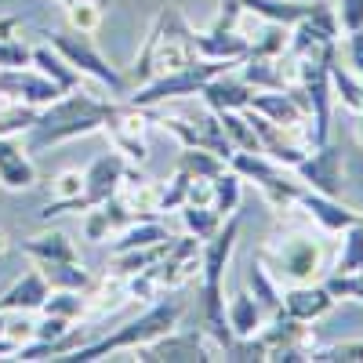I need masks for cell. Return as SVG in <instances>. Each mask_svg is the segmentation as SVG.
<instances>
[{
    "label": "cell",
    "mask_w": 363,
    "mask_h": 363,
    "mask_svg": "<svg viewBox=\"0 0 363 363\" xmlns=\"http://www.w3.org/2000/svg\"><path fill=\"white\" fill-rule=\"evenodd\" d=\"M262 265L272 272L277 284H313V280H323L327 277V255H323V244L309 233V229H287L284 225V236H272L265 240V247L258 251Z\"/></svg>",
    "instance_id": "cell-5"
},
{
    "label": "cell",
    "mask_w": 363,
    "mask_h": 363,
    "mask_svg": "<svg viewBox=\"0 0 363 363\" xmlns=\"http://www.w3.org/2000/svg\"><path fill=\"white\" fill-rule=\"evenodd\" d=\"M363 269V229L359 222L342 229V247H338V258H335V269L330 272H356Z\"/></svg>",
    "instance_id": "cell-38"
},
{
    "label": "cell",
    "mask_w": 363,
    "mask_h": 363,
    "mask_svg": "<svg viewBox=\"0 0 363 363\" xmlns=\"http://www.w3.org/2000/svg\"><path fill=\"white\" fill-rule=\"evenodd\" d=\"M22 66H29V48L15 37L0 40V69H22Z\"/></svg>",
    "instance_id": "cell-44"
},
{
    "label": "cell",
    "mask_w": 363,
    "mask_h": 363,
    "mask_svg": "<svg viewBox=\"0 0 363 363\" xmlns=\"http://www.w3.org/2000/svg\"><path fill=\"white\" fill-rule=\"evenodd\" d=\"M225 69H236L233 62H215V58H193L189 66L182 69H171L157 80H149L142 87H131L128 91V102L138 106V109H149V106H167V102H178V99H196L200 87L218 77Z\"/></svg>",
    "instance_id": "cell-7"
},
{
    "label": "cell",
    "mask_w": 363,
    "mask_h": 363,
    "mask_svg": "<svg viewBox=\"0 0 363 363\" xmlns=\"http://www.w3.org/2000/svg\"><path fill=\"white\" fill-rule=\"evenodd\" d=\"M309 363H363V338L335 342V345H316Z\"/></svg>",
    "instance_id": "cell-39"
},
{
    "label": "cell",
    "mask_w": 363,
    "mask_h": 363,
    "mask_svg": "<svg viewBox=\"0 0 363 363\" xmlns=\"http://www.w3.org/2000/svg\"><path fill=\"white\" fill-rule=\"evenodd\" d=\"M335 294L323 287V280H313V284H291L284 294H280V309L301 323H316L323 320L330 309H335Z\"/></svg>",
    "instance_id": "cell-17"
},
{
    "label": "cell",
    "mask_w": 363,
    "mask_h": 363,
    "mask_svg": "<svg viewBox=\"0 0 363 363\" xmlns=\"http://www.w3.org/2000/svg\"><path fill=\"white\" fill-rule=\"evenodd\" d=\"M51 193H55V200H73V196H84V171L69 167V171H62V174H55Z\"/></svg>",
    "instance_id": "cell-43"
},
{
    "label": "cell",
    "mask_w": 363,
    "mask_h": 363,
    "mask_svg": "<svg viewBox=\"0 0 363 363\" xmlns=\"http://www.w3.org/2000/svg\"><path fill=\"white\" fill-rule=\"evenodd\" d=\"M40 269V277L48 280L51 291H87L95 284V277L80 262H33Z\"/></svg>",
    "instance_id": "cell-30"
},
{
    "label": "cell",
    "mask_w": 363,
    "mask_h": 363,
    "mask_svg": "<svg viewBox=\"0 0 363 363\" xmlns=\"http://www.w3.org/2000/svg\"><path fill=\"white\" fill-rule=\"evenodd\" d=\"M4 335L11 338V342H33V335H37V323L29 320L26 313H8V323H4Z\"/></svg>",
    "instance_id": "cell-46"
},
{
    "label": "cell",
    "mask_w": 363,
    "mask_h": 363,
    "mask_svg": "<svg viewBox=\"0 0 363 363\" xmlns=\"http://www.w3.org/2000/svg\"><path fill=\"white\" fill-rule=\"evenodd\" d=\"M229 167L244 182H255L258 193L265 196V203L272 207V215H284L291 203H298L301 189H306L298 182V174H287L284 164L269 160L265 153H244V149H236V153L229 157Z\"/></svg>",
    "instance_id": "cell-8"
},
{
    "label": "cell",
    "mask_w": 363,
    "mask_h": 363,
    "mask_svg": "<svg viewBox=\"0 0 363 363\" xmlns=\"http://www.w3.org/2000/svg\"><path fill=\"white\" fill-rule=\"evenodd\" d=\"M251 109L262 113L265 120L280 128H309V102L301 95V87L291 84V87H280V91H255L251 95Z\"/></svg>",
    "instance_id": "cell-12"
},
{
    "label": "cell",
    "mask_w": 363,
    "mask_h": 363,
    "mask_svg": "<svg viewBox=\"0 0 363 363\" xmlns=\"http://www.w3.org/2000/svg\"><path fill=\"white\" fill-rule=\"evenodd\" d=\"M33 262H80L77 255V244L69 240V233L62 229H48V233H37L18 244Z\"/></svg>",
    "instance_id": "cell-25"
},
{
    "label": "cell",
    "mask_w": 363,
    "mask_h": 363,
    "mask_svg": "<svg viewBox=\"0 0 363 363\" xmlns=\"http://www.w3.org/2000/svg\"><path fill=\"white\" fill-rule=\"evenodd\" d=\"M0 294H4V284H0Z\"/></svg>",
    "instance_id": "cell-55"
},
{
    "label": "cell",
    "mask_w": 363,
    "mask_h": 363,
    "mask_svg": "<svg viewBox=\"0 0 363 363\" xmlns=\"http://www.w3.org/2000/svg\"><path fill=\"white\" fill-rule=\"evenodd\" d=\"M48 44L66 58V62L80 73V77H91L95 84H102L106 91H109V99H128V91H131V84H128V77L120 73L116 66H109L106 62V55L95 48V40H91V33H77V29H48Z\"/></svg>",
    "instance_id": "cell-6"
},
{
    "label": "cell",
    "mask_w": 363,
    "mask_h": 363,
    "mask_svg": "<svg viewBox=\"0 0 363 363\" xmlns=\"http://www.w3.org/2000/svg\"><path fill=\"white\" fill-rule=\"evenodd\" d=\"M196 58L193 51V26L189 18L182 15L174 4H164L153 18V26H149V33L135 55V66L124 73L131 87H142L149 80H157L171 69H182L189 66Z\"/></svg>",
    "instance_id": "cell-2"
},
{
    "label": "cell",
    "mask_w": 363,
    "mask_h": 363,
    "mask_svg": "<svg viewBox=\"0 0 363 363\" xmlns=\"http://www.w3.org/2000/svg\"><path fill=\"white\" fill-rule=\"evenodd\" d=\"M236 4L255 18L280 22V26H298V22H306L313 15L316 0H236Z\"/></svg>",
    "instance_id": "cell-23"
},
{
    "label": "cell",
    "mask_w": 363,
    "mask_h": 363,
    "mask_svg": "<svg viewBox=\"0 0 363 363\" xmlns=\"http://www.w3.org/2000/svg\"><path fill=\"white\" fill-rule=\"evenodd\" d=\"M178 215H182V225H186V233L196 236L200 244H203L207 236H215V233L222 229V222H225L218 211H215V207H207V203H203V207H196V203H182V207H178Z\"/></svg>",
    "instance_id": "cell-35"
},
{
    "label": "cell",
    "mask_w": 363,
    "mask_h": 363,
    "mask_svg": "<svg viewBox=\"0 0 363 363\" xmlns=\"http://www.w3.org/2000/svg\"><path fill=\"white\" fill-rule=\"evenodd\" d=\"M225 167H229V160H222L218 153H211V149H193V145H182L178 171H186L189 178H218Z\"/></svg>",
    "instance_id": "cell-34"
},
{
    "label": "cell",
    "mask_w": 363,
    "mask_h": 363,
    "mask_svg": "<svg viewBox=\"0 0 363 363\" xmlns=\"http://www.w3.org/2000/svg\"><path fill=\"white\" fill-rule=\"evenodd\" d=\"M102 131L109 135L113 149L128 164L142 167L149 160V145H145V109L131 106L128 99H109L106 120H102Z\"/></svg>",
    "instance_id": "cell-9"
},
{
    "label": "cell",
    "mask_w": 363,
    "mask_h": 363,
    "mask_svg": "<svg viewBox=\"0 0 363 363\" xmlns=\"http://www.w3.org/2000/svg\"><path fill=\"white\" fill-rule=\"evenodd\" d=\"M323 287L335 294V298L363 301V269H356V272H327V277H323Z\"/></svg>",
    "instance_id": "cell-40"
},
{
    "label": "cell",
    "mask_w": 363,
    "mask_h": 363,
    "mask_svg": "<svg viewBox=\"0 0 363 363\" xmlns=\"http://www.w3.org/2000/svg\"><path fill=\"white\" fill-rule=\"evenodd\" d=\"M182 320V301L178 298H167L160 294L157 301H149V309L138 313L135 320H128L124 327H116L113 335H102V338H91L87 345H80L77 352L62 356L58 363H95L109 352H128V349H138V345H149L153 338L174 330Z\"/></svg>",
    "instance_id": "cell-4"
},
{
    "label": "cell",
    "mask_w": 363,
    "mask_h": 363,
    "mask_svg": "<svg viewBox=\"0 0 363 363\" xmlns=\"http://www.w3.org/2000/svg\"><path fill=\"white\" fill-rule=\"evenodd\" d=\"M236 240H240V211L229 215L222 229L207 236L200 247V327L203 338H211L218 352L233 342V330L225 320V272L236 251Z\"/></svg>",
    "instance_id": "cell-1"
},
{
    "label": "cell",
    "mask_w": 363,
    "mask_h": 363,
    "mask_svg": "<svg viewBox=\"0 0 363 363\" xmlns=\"http://www.w3.org/2000/svg\"><path fill=\"white\" fill-rule=\"evenodd\" d=\"M211 207L218 211L222 218H229V215H236L240 211V203H244V178H240L233 167H225L218 178H211Z\"/></svg>",
    "instance_id": "cell-32"
},
{
    "label": "cell",
    "mask_w": 363,
    "mask_h": 363,
    "mask_svg": "<svg viewBox=\"0 0 363 363\" xmlns=\"http://www.w3.org/2000/svg\"><path fill=\"white\" fill-rule=\"evenodd\" d=\"M298 182L306 189H316L323 196H342V186H345V160H342V149L338 145H313L306 157H301L294 167Z\"/></svg>",
    "instance_id": "cell-10"
},
{
    "label": "cell",
    "mask_w": 363,
    "mask_h": 363,
    "mask_svg": "<svg viewBox=\"0 0 363 363\" xmlns=\"http://www.w3.org/2000/svg\"><path fill=\"white\" fill-rule=\"evenodd\" d=\"M69 327H73V320L48 316V313H44V320H37V335H33V338H40V342H58V338L69 335Z\"/></svg>",
    "instance_id": "cell-47"
},
{
    "label": "cell",
    "mask_w": 363,
    "mask_h": 363,
    "mask_svg": "<svg viewBox=\"0 0 363 363\" xmlns=\"http://www.w3.org/2000/svg\"><path fill=\"white\" fill-rule=\"evenodd\" d=\"M298 203H301V211L309 215V222L320 225L323 233H342V229H349V225L359 222V211L338 203V196H323V193H316V189H301Z\"/></svg>",
    "instance_id": "cell-21"
},
{
    "label": "cell",
    "mask_w": 363,
    "mask_h": 363,
    "mask_svg": "<svg viewBox=\"0 0 363 363\" xmlns=\"http://www.w3.org/2000/svg\"><path fill=\"white\" fill-rule=\"evenodd\" d=\"M66 8V22L69 29H77V33H95V29L102 26L106 18V8L99 4V0H69Z\"/></svg>",
    "instance_id": "cell-37"
},
{
    "label": "cell",
    "mask_w": 363,
    "mask_h": 363,
    "mask_svg": "<svg viewBox=\"0 0 363 363\" xmlns=\"http://www.w3.org/2000/svg\"><path fill=\"white\" fill-rule=\"evenodd\" d=\"M236 73L244 77L255 91H280V87H287L284 55L280 58H255V55H247L244 62L236 66Z\"/></svg>",
    "instance_id": "cell-28"
},
{
    "label": "cell",
    "mask_w": 363,
    "mask_h": 363,
    "mask_svg": "<svg viewBox=\"0 0 363 363\" xmlns=\"http://www.w3.org/2000/svg\"><path fill=\"white\" fill-rule=\"evenodd\" d=\"M8 247H11V240H8L4 229H0V255H8Z\"/></svg>",
    "instance_id": "cell-52"
},
{
    "label": "cell",
    "mask_w": 363,
    "mask_h": 363,
    "mask_svg": "<svg viewBox=\"0 0 363 363\" xmlns=\"http://www.w3.org/2000/svg\"><path fill=\"white\" fill-rule=\"evenodd\" d=\"M258 338H262V345H265V359H277L284 349H301L306 356H313V349L320 345V342L313 338L309 323H301V320L287 316L284 309H280L277 316H269V320L262 323Z\"/></svg>",
    "instance_id": "cell-14"
},
{
    "label": "cell",
    "mask_w": 363,
    "mask_h": 363,
    "mask_svg": "<svg viewBox=\"0 0 363 363\" xmlns=\"http://www.w3.org/2000/svg\"><path fill=\"white\" fill-rule=\"evenodd\" d=\"M359 229H363V211H359Z\"/></svg>",
    "instance_id": "cell-53"
},
{
    "label": "cell",
    "mask_w": 363,
    "mask_h": 363,
    "mask_svg": "<svg viewBox=\"0 0 363 363\" xmlns=\"http://www.w3.org/2000/svg\"><path fill=\"white\" fill-rule=\"evenodd\" d=\"M359 80H363V77H359Z\"/></svg>",
    "instance_id": "cell-56"
},
{
    "label": "cell",
    "mask_w": 363,
    "mask_h": 363,
    "mask_svg": "<svg viewBox=\"0 0 363 363\" xmlns=\"http://www.w3.org/2000/svg\"><path fill=\"white\" fill-rule=\"evenodd\" d=\"M171 240V229L164 225V218H135L128 229H120L116 240L109 244V251H135V247H153Z\"/></svg>",
    "instance_id": "cell-27"
},
{
    "label": "cell",
    "mask_w": 363,
    "mask_h": 363,
    "mask_svg": "<svg viewBox=\"0 0 363 363\" xmlns=\"http://www.w3.org/2000/svg\"><path fill=\"white\" fill-rule=\"evenodd\" d=\"M51 294L48 280L40 277V269L33 265L29 272H22L18 280L4 284V294H0V309L4 313H37L44 306V298Z\"/></svg>",
    "instance_id": "cell-22"
},
{
    "label": "cell",
    "mask_w": 363,
    "mask_h": 363,
    "mask_svg": "<svg viewBox=\"0 0 363 363\" xmlns=\"http://www.w3.org/2000/svg\"><path fill=\"white\" fill-rule=\"evenodd\" d=\"M40 313H48V316H62V320H84V313H87V298H84V291H51L48 298H44V306H40Z\"/></svg>",
    "instance_id": "cell-36"
},
{
    "label": "cell",
    "mask_w": 363,
    "mask_h": 363,
    "mask_svg": "<svg viewBox=\"0 0 363 363\" xmlns=\"http://www.w3.org/2000/svg\"><path fill=\"white\" fill-rule=\"evenodd\" d=\"M55 4H69V0H55Z\"/></svg>",
    "instance_id": "cell-54"
},
{
    "label": "cell",
    "mask_w": 363,
    "mask_h": 363,
    "mask_svg": "<svg viewBox=\"0 0 363 363\" xmlns=\"http://www.w3.org/2000/svg\"><path fill=\"white\" fill-rule=\"evenodd\" d=\"M247 287H251L255 301L265 309V316H277V313H280V294H284V287L272 280V272L262 265V258H251V265H247Z\"/></svg>",
    "instance_id": "cell-31"
},
{
    "label": "cell",
    "mask_w": 363,
    "mask_h": 363,
    "mask_svg": "<svg viewBox=\"0 0 363 363\" xmlns=\"http://www.w3.org/2000/svg\"><path fill=\"white\" fill-rule=\"evenodd\" d=\"M189 174L186 171H174L171 182H160V215H171V211H178L182 203H186L189 196Z\"/></svg>",
    "instance_id": "cell-42"
},
{
    "label": "cell",
    "mask_w": 363,
    "mask_h": 363,
    "mask_svg": "<svg viewBox=\"0 0 363 363\" xmlns=\"http://www.w3.org/2000/svg\"><path fill=\"white\" fill-rule=\"evenodd\" d=\"M225 320H229L233 338H247V335H258L262 323H265L269 316H265V309L255 301L251 291H236V294H229V301H225Z\"/></svg>",
    "instance_id": "cell-26"
},
{
    "label": "cell",
    "mask_w": 363,
    "mask_h": 363,
    "mask_svg": "<svg viewBox=\"0 0 363 363\" xmlns=\"http://www.w3.org/2000/svg\"><path fill=\"white\" fill-rule=\"evenodd\" d=\"M106 109H109V99H99L80 84L66 95H58L55 102H48L44 109H37V120L29 128V142L26 149L37 153V149H48V145H62V142H73V138H84V135H95L102 131V120H106Z\"/></svg>",
    "instance_id": "cell-3"
},
{
    "label": "cell",
    "mask_w": 363,
    "mask_h": 363,
    "mask_svg": "<svg viewBox=\"0 0 363 363\" xmlns=\"http://www.w3.org/2000/svg\"><path fill=\"white\" fill-rule=\"evenodd\" d=\"M15 349H18V342H11L8 335L0 338V359H11V356H15Z\"/></svg>",
    "instance_id": "cell-50"
},
{
    "label": "cell",
    "mask_w": 363,
    "mask_h": 363,
    "mask_svg": "<svg viewBox=\"0 0 363 363\" xmlns=\"http://www.w3.org/2000/svg\"><path fill=\"white\" fill-rule=\"evenodd\" d=\"M200 240L196 236H174V244L167 247V255L153 265L157 269V277H160V287H164V294H171V291H178V287H186V284H193L196 277H200Z\"/></svg>",
    "instance_id": "cell-13"
},
{
    "label": "cell",
    "mask_w": 363,
    "mask_h": 363,
    "mask_svg": "<svg viewBox=\"0 0 363 363\" xmlns=\"http://www.w3.org/2000/svg\"><path fill=\"white\" fill-rule=\"evenodd\" d=\"M352 128H356V142L363 145V113H356V124Z\"/></svg>",
    "instance_id": "cell-51"
},
{
    "label": "cell",
    "mask_w": 363,
    "mask_h": 363,
    "mask_svg": "<svg viewBox=\"0 0 363 363\" xmlns=\"http://www.w3.org/2000/svg\"><path fill=\"white\" fill-rule=\"evenodd\" d=\"M327 73H330V95H335V102H338L342 109H349L352 116L363 113V80H359L349 66H342L338 58H330Z\"/></svg>",
    "instance_id": "cell-29"
},
{
    "label": "cell",
    "mask_w": 363,
    "mask_h": 363,
    "mask_svg": "<svg viewBox=\"0 0 363 363\" xmlns=\"http://www.w3.org/2000/svg\"><path fill=\"white\" fill-rule=\"evenodd\" d=\"M0 186L8 193H26L37 186V164L15 135H0Z\"/></svg>",
    "instance_id": "cell-18"
},
{
    "label": "cell",
    "mask_w": 363,
    "mask_h": 363,
    "mask_svg": "<svg viewBox=\"0 0 363 363\" xmlns=\"http://www.w3.org/2000/svg\"><path fill=\"white\" fill-rule=\"evenodd\" d=\"M218 124L229 138L233 149H244V153H262V145H258V135L251 128V120L244 116V109H225L218 113Z\"/></svg>",
    "instance_id": "cell-33"
},
{
    "label": "cell",
    "mask_w": 363,
    "mask_h": 363,
    "mask_svg": "<svg viewBox=\"0 0 363 363\" xmlns=\"http://www.w3.org/2000/svg\"><path fill=\"white\" fill-rule=\"evenodd\" d=\"M251 95H255V87L240 77V73L225 69V73H218V77H211V80L200 87L196 99H200L211 113H225V109H247V106H251Z\"/></svg>",
    "instance_id": "cell-20"
},
{
    "label": "cell",
    "mask_w": 363,
    "mask_h": 363,
    "mask_svg": "<svg viewBox=\"0 0 363 363\" xmlns=\"http://www.w3.org/2000/svg\"><path fill=\"white\" fill-rule=\"evenodd\" d=\"M29 66H33L37 73H44L58 91H62V95L84 84V77H80V73H77V69H73V66L66 62V58L51 48V44H37V48H29Z\"/></svg>",
    "instance_id": "cell-24"
},
{
    "label": "cell",
    "mask_w": 363,
    "mask_h": 363,
    "mask_svg": "<svg viewBox=\"0 0 363 363\" xmlns=\"http://www.w3.org/2000/svg\"><path fill=\"white\" fill-rule=\"evenodd\" d=\"M222 359H233V363H265V345H262L258 335L233 338V342L222 349Z\"/></svg>",
    "instance_id": "cell-41"
},
{
    "label": "cell",
    "mask_w": 363,
    "mask_h": 363,
    "mask_svg": "<svg viewBox=\"0 0 363 363\" xmlns=\"http://www.w3.org/2000/svg\"><path fill=\"white\" fill-rule=\"evenodd\" d=\"M345 58H349V69L356 77H363V26L345 33Z\"/></svg>",
    "instance_id": "cell-48"
},
{
    "label": "cell",
    "mask_w": 363,
    "mask_h": 363,
    "mask_svg": "<svg viewBox=\"0 0 363 363\" xmlns=\"http://www.w3.org/2000/svg\"><path fill=\"white\" fill-rule=\"evenodd\" d=\"M84 236L91 240V244H102V240H109V236H113V229H109V218H106L102 203L87 211V218H84Z\"/></svg>",
    "instance_id": "cell-45"
},
{
    "label": "cell",
    "mask_w": 363,
    "mask_h": 363,
    "mask_svg": "<svg viewBox=\"0 0 363 363\" xmlns=\"http://www.w3.org/2000/svg\"><path fill=\"white\" fill-rule=\"evenodd\" d=\"M18 29H22V18H18V15H0V40L15 37Z\"/></svg>",
    "instance_id": "cell-49"
},
{
    "label": "cell",
    "mask_w": 363,
    "mask_h": 363,
    "mask_svg": "<svg viewBox=\"0 0 363 363\" xmlns=\"http://www.w3.org/2000/svg\"><path fill=\"white\" fill-rule=\"evenodd\" d=\"M128 160L116 153H102V157H95L87 167H84V196H87V203L91 207H99V203H106V200H113L116 193H120V186H124V178H128Z\"/></svg>",
    "instance_id": "cell-16"
},
{
    "label": "cell",
    "mask_w": 363,
    "mask_h": 363,
    "mask_svg": "<svg viewBox=\"0 0 363 363\" xmlns=\"http://www.w3.org/2000/svg\"><path fill=\"white\" fill-rule=\"evenodd\" d=\"M193 51L196 58H215V62H233L240 66L251 51V40L240 29H193Z\"/></svg>",
    "instance_id": "cell-19"
},
{
    "label": "cell",
    "mask_w": 363,
    "mask_h": 363,
    "mask_svg": "<svg viewBox=\"0 0 363 363\" xmlns=\"http://www.w3.org/2000/svg\"><path fill=\"white\" fill-rule=\"evenodd\" d=\"M62 91H58L44 73L37 69H0V99L8 102H22V106H33V109H44L48 102H55Z\"/></svg>",
    "instance_id": "cell-15"
},
{
    "label": "cell",
    "mask_w": 363,
    "mask_h": 363,
    "mask_svg": "<svg viewBox=\"0 0 363 363\" xmlns=\"http://www.w3.org/2000/svg\"><path fill=\"white\" fill-rule=\"evenodd\" d=\"M135 352L142 363H207V359H215L211 345L196 330H167V335L153 338L149 345H138Z\"/></svg>",
    "instance_id": "cell-11"
}]
</instances>
